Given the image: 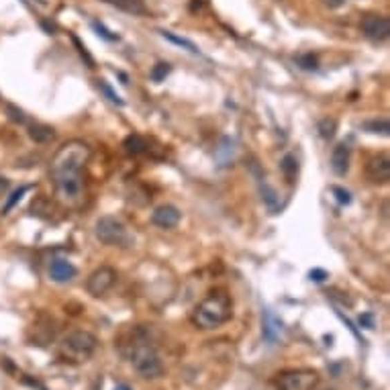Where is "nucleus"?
<instances>
[{"instance_id": "2", "label": "nucleus", "mask_w": 390, "mask_h": 390, "mask_svg": "<svg viewBox=\"0 0 390 390\" xmlns=\"http://www.w3.org/2000/svg\"><path fill=\"white\" fill-rule=\"evenodd\" d=\"M233 317V301L225 290H211L190 315V321L196 329L211 331L225 325Z\"/></svg>"}, {"instance_id": "27", "label": "nucleus", "mask_w": 390, "mask_h": 390, "mask_svg": "<svg viewBox=\"0 0 390 390\" xmlns=\"http://www.w3.org/2000/svg\"><path fill=\"white\" fill-rule=\"evenodd\" d=\"M325 278H327V274L323 270H313L310 272V280H315V282H323Z\"/></svg>"}, {"instance_id": "18", "label": "nucleus", "mask_w": 390, "mask_h": 390, "mask_svg": "<svg viewBox=\"0 0 390 390\" xmlns=\"http://www.w3.org/2000/svg\"><path fill=\"white\" fill-rule=\"evenodd\" d=\"M364 129L368 133H374V135H389L390 133V123L389 119H374V121H368L364 123Z\"/></svg>"}, {"instance_id": "11", "label": "nucleus", "mask_w": 390, "mask_h": 390, "mask_svg": "<svg viewBox=\"0 0 390 390\" xmlns=\"http://www.w3.org/2000/svg\"><path fill=\"white\" fill-rule=\"evenodd\" d=\"M349 158H351V151L346 143H340L333 147L331 151V170L337 174V176H346L349 170Z\"/></svg>"}, {"instance_id": "20", "label": "nucleus", "mask_w": 390, "mask_h": 390, "mask_svg": "<svg viewBox=\"0 0 390 390\" xmlns=\"http://www.w3.org/2000/svg\"><path fill=\"white\" fill-rule=\"evenodd\" d=\"M317 129H319V135L323 137V139H333L335 137V131H337V121L335 119H321L319 121V125H317Z\"/></svg>"}, {"instance_id": "13", "label": "nucleus", "mask_w": 390, "mask_h": 390, "mask_svg": "<svg viewBox=\"0 0 390 390\" xmlns=\"http://www.w3.org/2000/svg\"><path fill=\"white\" fill-rule=\"evenodd\" d=\"M113 6H117L119 10L123 12H129L133 17H141V15H147V6L143 0H104Z\"/></svg>"}, {"instance_id": "28", "label": "nucleus", "mask_w": 390, "mask_h": 390, "mask_svg": "<svg viewBox=\"0 0 390 390\" xmlns=\"http://www.w3.org/2000/svg\"><path fill=\"white\" fill-rule=\"evenodd\" d=\"M8 186H10V182H8V178H4V176H0V196L8 190Z\"/></svg>"}, {"instance_id": "22", "label": "nucleus", "mask_w": 390, "mask_h": 390, "mask_svg": "<svg viewBox=\"0 0 390 390\" xmlns=\"http://www.w3.org/2000/svg\"><path fill=\"white\" fill-rule=\"evenodd\" d=\"M6 113H8V119H10V121L21 123V125H25V123H27V115H25L21 109H17L15 104H8V106H6Z\"/></svg>"}, {"instance_id": "24", "label": "nucleus", "mask_w": 390, "mask_h": 390, "mask_svg": "<svg viewBox=\"0 0 390 390\" xmlns=\"http://www.w3.org/2000/svg\"><path fill=\"white\" fill-rule=\"evenodd\" d=\"M333 194H337V201H340L342 205H349V203H351L349 192L344 190V188H340V186H333Z\"/></svg>"}, {"instance_id": "23", "label": "nucleus", "mask_w": 390, "mask_h": 390, "mask_svg": "<svg viewBox=\"0 0 390 390\" xmlns=\"http://www.w3.org/2000/svg\"><path fill=\"white\" fill-rule=\"evenodd\" d=\"M100 90H102V92H104V94H106V96H109V98L113 100V102H117V104H123V98H121V96H119V94H117V92H115L113 88L109 86L106 82H102V80H100Z\"/></svg>"}, {"instance_id": "15", "label": "nucleus", "mask_w": 390, "mask_h": 390, "mask_svg": "<svg viewBox=\"0 0 390 390\" xmlns=\"http://www.w3.org/2000/svg\"><path fill=\"white\" fill-rule=\"evenodd\" d=\"M29 137L35 141V143H47L55 137L53 129L49 125H44V123H33L29 125Z\"/></svg>"}, {"instance_id": "10", "label": "nucleus", "mask_w": 390, "mask_h": 390, "mask_svg": "<svg viewBox=\"0 0 390 390\" xmlns=\"http://www.w3.org/2000/svg\"><path fill=\"white\" fill-rule=\"evenodd\" d=\"M182 213L174 207V205H162L151 213V223L158 225L160 229H172L180 223Z\"/></svg>"}, {"instance_id": "29", "label": "nucleus", "mask_w": 390, "mask_h": 390, "mask_svg": "<svg viewBox=\"0 0 390 390\" xmlns=\"http://www.w3.org/2000/svg\"><path fill=\"white\" fill-rule=\"evenodd\" d=\"M329 8H337V6H342L344 4V0H323Z\"/></svg>"}, {"instance_id": "31", "label": "nucleus", "mask_w": 390, "mask_h": 390, "mask_svg": "<svg viewBox=\"0 0 390 390\" xmlns=\"http://www.w3.org/2000/svg\"><path fill=\"white\" fill-rule=\"evenodd\" d=\"M115 390H131L129 387H127V384H119V387H117V389Z\"/></svg>"}, {"instance_id": "16", "label": "nucleus", "mask_w": 390, "mask_h": 390, "mask_svg": "<svg viewBox=\"0 0 390 390\" xmlns=\"http://www.w3.org/2000/svg\"><path fill=\"white\" fill-rule=\"evenodd\" d=\"M280 170H282L284 178H286L288 182H295V178L299 176V160H297V156L286 154V156L282 158V162H280Z\"/></svg>"}, {"instance_id": "25", "label": "nucleus", "mask_w": 390, "mask_h": 390, "mask_svg": "<svg viewBox=\"0 0 390 390\" xmlns=\"http://www.w3.org/2000/svg\"><path fill=\"white\" fill-rule=\"evenodd\" d=\"M299 64L303 66L304 70H315L317 68V59L313 55H304V57H299Z\"/></svg>"}, {"instance_id": "1", "label": "nucleus", "mask_w": 390, "mask_h": 390, "mask_svg": "<svg viewBox=\"0 0 390 390\" xmlns=\"http://www.w3.org/2000/svg\"><path fill=\"white\" fill-rule=\"evenodd\" d=\"M90 156H92L90 145L80 139H72L55 151L49 164V174L59 203L68 207H78L82 203L84 196L82 170L88 164Z\"/></svg>"}, {"instance_id": "9", "label": "nucleus", "mask_w": 390, "mask_h": 390, "mask_svg": "<svg viewBox=\"0 0 390 390\" xmlns=\"http://www.w3.org/2000/svg\"><path fill=\"white\" fill-rule=\"evenodd\" d=\"M366 178L370 184H389L390 182V158L387 154H378L366 162Z\"/></svg>"}, {"instance_id": "5", "label": "nucleus", "mask_w": 390, "mask_h": 390, "mask_svg": "<svg viewBox=\"0 0 390 390\" xmlns=\"http://www.w3.org/2000/svg\"><path fill=\"white\" fill-rule=\"evenodd\" d=\"M94 235L100 243L111 245V248H127L131 245V235L125 227V223L121 219L111 217H100L94 225Z\"/></svg>"}, {"instance_id": "7", "label": "nucleus", "mask_w": 390, "mask_h": 390, "mask_svg": "<svg viewBox=\"0 0 390 390\" xmlns=\"http://www.w3.org/2000/svg\"><path fill=\"white\" fill-rule=\"evenodd\" d=\"M115 282H117V272H115L113 268H109V266H100V268H96V270L88 276V295L98 299V297L106 295V292L115 286Z\"/></svg>"}, {"instance_id": "3", "label": "nucleus", "mask_w": 390, "mask_h": 390, "mask_svg": "<svg viewBox=\"0 0 390 390\" xmlns=\"http://www.w3.org/2000/svg\"><path fill=\"white\" fill-rule=\"evenodd\" d=\"M98 347V340L94 333L84 331V329H76L70 331L57 346V360L70 366H80L88 362Z\"/></svg>"}, {"instance_id": "26", "label": "nucleus", "mask_w": 390, "mask_h": 390, "mask_svg": "<svg viewBox=\"0 0 390 390\" xmlns=\"http://www.w3.org/2000/svg\"><path fill=\"white\" fill-rule=\"evenodd\" d=\"M92 27H94V29L98 31V35H102L104 39H109V41H115V39H117V35H111V33H109V31H106V29H104L100 23H98V21H94V23H92Z\"/></svg>"}, {"instance_id": "19", "label": "nucleus", "mask_w": 390, "mask_h": 390, "mask_svg": "<svg viewBox=\"0 0 390 390\" xmlns=\"http://www.w3.org/2000/svg\"><path fill=\"white\" fill-rule=\"evenodd\" d=\"M162 33V37H166L168 41H172V44L180 45V47H184V49H188L190 53H198V47L192 44L190 39H186V37H180V35H176L172 31H160Z\"/></svg>"}, {"instance_id": "14", "label": "nucleus", "mask_w": 390, "mask_h": 390, "mask_svg": "<svg viewBox=\"0 0 390 390\" xmlns=\"http://www.w3.org/2000/svg\"><path fill=\"white\" fill-rule=\"evenodd\" d=\"M147 141L139 135V133H131L125 137V141H123V149H125V154H129V156H141V154H145L147 151Z\"/></svg>"}, {"instance_id": "21", "label": "nucleus", "mask_w": 390, "mask_h": 390, "mask_svg": "<svg viewBox=\"0 0 390 390\" xmlns=\"http://www.w3.org/2000/svg\"><path fill=\"white\" fill-rule=\"evenodd\" d=\"M170 72H172V66H170V64H166V62H160V64H156V66H154V70H151V74H149V76H151V80H154V82H164V80H166V76H168Z\"/></svg>"}, {"instance_id": "8", "label": "nucleus", "mask_w": 390, "mask_h": 390, "mask_svg": "<svg viewBox=\"0 0 390 390\" xmlns=\"http://www.w3.org/2000/svg\"><path fill=\"white\" fill-rule=\"evenodd\" d=\"M362 33L372 41H387L390 35V21L384 15H366L362 19Z\"/></svg>"}, {"instance_id": "6", "label": "nucleus", "mask_w": 390, "mask_h": 390, "mask_svg": "<svg viewBox=\"0 0 390 390\" xmlns=\"http://www.w3.org/2000/svg\"><path fill=\"white\" fill-rule=\"evenodd\" d=\"M319 384V374L315 370H286L274 378L276 390H315Z\"/></svg>"}, {"instance_id": "4", "label": "nucleus", "mask_w": 390, "mask_h": 390, "mask_svg": "<svg viewBox=\"0 0 390 390\" xmlns=\"http://www.w3.org/2000/svg\"><path fill=\"white\" fill-rule=\"evenodd\" d=\"M129 362L133 370L145 380L160 378L164 372V366L156 347L143 337V333H139V337L129 346Z\"/></svg>"}, {"instance_id": "12", "label": "nucleus", "mask_w": 390, "mask_h": 390, "mask_svg": "<svg viewBox=\"0 0 390 390\" xmlns=\"http://www.w3.org/2000/svg\"><path fill=\"white\" fill-rule=\"evenodd\" d=\"M74 276H76V268H74L70 261L66 260L51 261V266H49V278H51L53 282L64 284V282H70Z\"/></svg>"}, {"instance_id": "17", "label": "nucleus", "mask_w": 390, "mask_h": 390, "mask_svg": "<svg viewBox=\"0 0 390 390\" xmlns=\"http://www.w3.org/2000/svg\"><path fill=\"white\" fill-rule=\"evenodd\" d=\"M31 190V186H21V188H17L10 196H8V201H6V205L2 207V215H8L17 205H19V201L27 194Z\"/></svg>"}, {"instance_id": "30", "label": "nucleus", "mask_w": 390, "mask_h": 390, "mask_svg": "<svg viewBox=\"0 0 390 390\" xmlns=\"http://www.w3.org/2000/svg\"><path fill=\"white\" fill-rule=\"evenodd\" d=\"M196 4H198V10H201V8H203V6L207 4V0H192V10L196 8Z\"/></svg>"}]
</instances>
